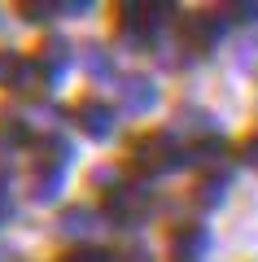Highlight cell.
<instances>
[{"instance_id": "obj_1", "label": "cell", "mask_w": 258, "mask_h": 262, "mask_svg": "<svg viewBox=\"0 0 258 262\" xmlns=\"http://www.w3.org/2000/svg\"><path fill=\"white\" fill-rule=\"evenodd\" d=\"M241 158H245L249 166H258V131H254V136H249L245 144H241Z\"/></svg>"}]
</instances>
